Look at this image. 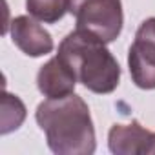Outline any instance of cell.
<instances>
[{
    "mask_svg": "<svg viewBox=\"0 0 155 155\" xmlns=\"http://www.w3.org/2000/svg\"><path fill=\"white\" fill-rule=\"evenodd\" d=\"M37 124L57 155H91L97 148L90 108L79 95L46 99L37 106Z\"/></svg>",
    "mask_w": 155,
    "mask_h": 155,
    "instance_id": "6da1fadb",
    "label": "cell"
},
{
    "mask_svg": "<svg viewBox=\"0 0 155 155\" xmlns=\"http://www.w3.org/2000/svg\"><path fill=\"white\" fill-rule=\"evenodd\" d=\"M57 55L86 90L99 95H108L117 90L120 66L101 38L75 29L62 38Z\"/></svg>",
    "mask_w": 155,
    "mask_h": 155,
    "instance_id": "7a4b0ae2",
    "label": "cell"
},
{
    "mask_svg": "<svg viewBox=\"0 0 155 155\" xmlns=\"http://www.w3.org/2000/svg\"><path fill=\"white\" fill-rule=\"evenodd\" d=\"M69 13L75 17L77 29L86 31L102 42H113L124 24L120 0H69Z\"/></svg>",
    "mask_w": 155,
    "mask_h": 155,
    "instance_id": "3957f363",
    "label": "cell"
},
{
    "mask_svg": "<svg viewBox=\"0 0 155 155\" xmlns=\"http://www.w3.org/2000/svg\"><path fill=\"white\" fill-rule=\"evenodd\" d=\"M131 81L140 90H155V17L146 18L128 51Z\"/></svg>",
    "mask_w": 155,
    "mask_h": 155,
    "instance_id": "277c9868",
    "label": "cell"
},
{
    "mask_svg": "<svg viewBox=\"0 0 155 155\" xmlns=\"http://www.w3.org/2000/svg\"><path fill=\"white\" fill-rule=\"evenodd\" d=\"M108 148L115 155H153L155 131L142 128L137 120L113 124L108 133Z\"/></svg>",
    "mask_w": 155,
    "mask_h": 155,
    "instance_id": "5b68a950",
    "label": "cell"
},
{
    "mask_svg": "<svg viewBox=\"0 0 155 155\" xmlns=\"http://www.w3.org/2000/svg\"><path fill=\"white\" fill-rule=\"evenodd\" d=\"M9 33L13 44L28 57H42L51 53L55 48L49 31H46L31 15L15 17L11 20Z\"/></svg>",
    "mask_w": 155,
    "mask_h": 155,
    "instance_id": "8992f818",
    "label": "cell"
},
{
    "mask_svg": "<svg viewBox=\"0 0 155 155\" xmlns=\"http://www.w3.org/2000/svg\"><path fill=\"white\" fill-rule=\"evenodd\" d=\"M77 82L79 81H77L75 73L66 66V62L58 55L49 58L37 73L38 91L46 99H62L75 93Z\"/></svg>",
    "mask_w": 155,
    "mask_h": 155,
    "instance_id": "52a82bcc",
    "label": "cell"
},
{
    "mask_svg": "<svg viewBox=\"0 0 155 155\" xmlns=\"http://www.w3.org/2000/svg\"><path fill=\"white\" fill-rule=\"evenodd\" d=\"M0 133L8 135L18 130L26 119V106L24 102L8 91L2 93V106H0Z\"/></svg>",
    "mask_w": 155,
    "mask_h": 155,
    "instance_id": "ba28073f",
    "label": "cell"
},
{
    "mask_svg": "<svg viewBox=\"0 0 155 155\" xmlns=\"http://www.w3.org/2000/svg\"><path fill=\"white\" fill-rule=\"evenodd\" d=\"M28 13L44 24H55L69 13V0H26Z\"/></svg>",
    "mask_w": 155,
    "mask_h": 155,
    "instance_id": "9c48e42d",
    "label": "cell"
}]
</instances>
